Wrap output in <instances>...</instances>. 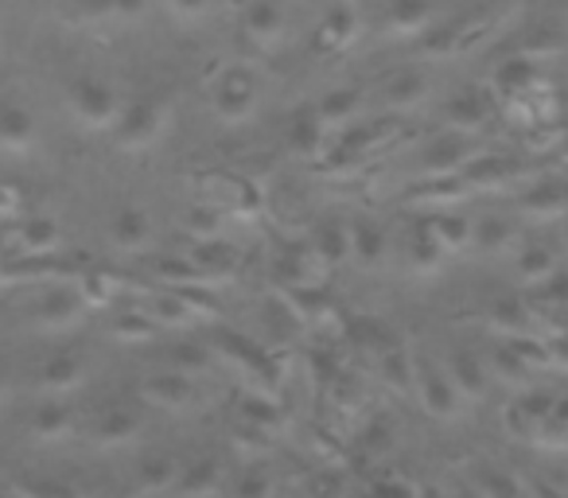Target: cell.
<instances>
[{
	"instance_id": "7c38bea8",
	"label": "cell",
	"mask_w": 568,
	"mask_h": 498,
	"mask_svg": "<svg viewBox=\"0 0 568 498\" xmlns=\"http://www.w3.org/2000/svg\"><path fill=\"white\" fill-rule=\"evenodd\" d=\"M475 242H479V250H503L506 242H510V226L498 218H487L479 222V230H475Z\"/></svg>"
},
{
	"instance_id": "ba28073f",
	"label": "cell",
	"mask_w": 568,
	"mask_h": 498,
	"mask_svg": "<svg viewBox=\"0 0 568 498\" xmlns=\"http://www.w3.org/2000/svg\"><path fill=\"white\" fill-rule=\"evenodd\" d=\"M0 141L9 149H28L32 141V118L24 110H4L0 113Z\"/></svg>"
},
{
	"instance_id": "3957f363",
	"label": "cell",
	"mask_w": 568,
	"mask_h": 498,
	"mask_svg": "<svg viewBox=\"0 0 568 498\" xmlns=\"http://www.w3.org/2000/svg\"><path fill=\"white\" fill-rule=\"evenodd\" d=\"M420 389H425V405L436 413V417H452V413H456L459 389H456V382H452L448 374L425 366V370H420Z\"/></svg>"
},
{
	"instance_id": "5bb4252c",
	"label": "cell",
	"mask_w": 568,
	"mask_h": 498,
	"mask_svg": "<svg viewBox=\"0 0 568 498\" xmlns=\"http://www.w3.org/2000/svg\"><path fill=\"white\" fill-rule=\"evenodd\" d=\"M351 105H355V94H351V90H339V98H332V102L324 105V113L327 118H335V113H347Z\"/></svg>"
},
{
	"instance_id": "e0dca14e",
	"label": "cell",
	"mask_w": 568,
	"mask_h": 498,
	"mask_svg": "<svg viewBox=\"0 0 568 498\" xmlns=\"http://www.w3.org/2000/svg\"><path fill=\"white\" fill-rule=\"evenodd\" d=\"M557 487H565V490H568V475H557Z\"/></svg>"
},
{
	"instance_id": "2e32d148",
	"label": "cell",
	"mask_w": 568,
	"mask_h": 498,
	"mask_svg": "<svg viewBox=\"0 0 568 498\" xmlns=\"http://www.w3.org/2000/svg\"><path fill=\"white\" fill-rule=\"evenodd\" d=\"M113 4H118V9H125V12H141L144 0H113Z\"/></svg>"
},
{
	"instance_id": "8992f818",
	"label": "cell",
	"mask_w": 568,
	"mask_h": 498,
	"mask_svg": "<svg viewBox=\"0 0 568 498\" xmlns=\"http://www.w3.org/2000/svg\"><path fill=\"white\" fill-rule=\"evenodd\" d=\"M552 273H557V257H552V250H545V245H529V250H521V257H518V277L521 281H549Z\"/></svg>"
},
{
	"instance_id": "6da1fadb",
	"label": "cell",
	"mask_w": 568,
	"mask_h": 498,
	"mask_svg": "<svg viewBox=\"0 0 568 498\" xmlns=\"http://www.w3.org/2000/svg\"><path fill=\"white\" fill-rule=\"evenodd\" d=\"M67 102H71V110L79 113V121H87V125H110V121H118V94H113L105 82H94V79L74 82Z\"/></svg>"
},
{
	"instance_id": "277c9868",
	"label": "cell",
	"mask_w": 568,
	"mask_h": 498,
	"mask_svg": "<svg viewBox=\"0 0 568 498\" xmlns=\"http://www.w3.org/2000/svg\"><path fill=\"white\" fill-rule=\"evenodd\" d=\"M156 129H160V110L156 105H133V110H125L121 113V141L125 144H144V141H152L156 136Z\"/></svg>"
},
{
	"instance_id": "30bf717a",
	"label": "cell",
	"mask_w": 568,
	"mask_h": 498,
	"mask_svg": "<svg viewBox=\"0 0 568 498\" xmlns=\"http://www.w3.org/2000/svg\"><path fill=\"white\" fill-rule=\"evenodd\" d=\"M433 234L440 237V245H448V250H459V245L471 237V226H467L464 218H436L433 222Z\"/></svg>"
},
{
	"instance_id": "7a4b0ae2",
	"label": "cell",
	"mask_w": 568,
	"mask_h": 498,
	"mask_svg": "<svg viewBox=\"0 0 568 498\" xmlns=\"http://www.w3.org/2000/svg\"><path fill=\"white\" fill-rule=\"evenodd\" d=\"M214 110L226 121H242L253 110V82L245 74H226L214 90Z\"/></svg>"
},
{
	"instance_id": "9a60e30c",
	"label": "cell",
	"mask_w": 568,
	"mask_h": 498,
	"mask_svg": "<svg viewBox=\"0 0 568 498\" xmlns=\"http://www.w3.org/2000/svg\"><path fill=\"white\" fill-rule=\"evenodd\" d=\"M172 4L183 12V17H199V12L206 9V0H172Z\"/></svg>"
},
{
	"instance_id": "9c48e42d",
	"label": "cell",
	"mask_w": 568,
	"mask_h": 498,
	"mask_svg": "<svg viewBox=\"0 0 568 498\" xmlns=\"http://www.w3.org/2000/svg\"><path fill=\"white\" fill-rule=\"evenodd\" d=\"M568 206V195L560 187H537L534 195L521 203V211L529 214H541V218H552V214H560Z\"/></svg>"
},
{
	"instance_id": "52a82bcc",
	"label": "cell",
	"mask_w": 568,
	"mask_h": 498,
	"mask_svg": "<svg viewBox=\"0 0 568 498\" xmlns=\"http://www.w3.org/2000/svg\"><path fill=\"white\" fill-rule=\"evenodd\" d=\"M245 28H250V35H257V40H273V35L281 32V12H276V4H268V0L250 4V9H245Z\"/></svg>"
},
{
	"instance_id": "4fadbf2b",
	"label": "cell",
	"mask_w": 568,
	"mask_h": 498,
	"mask_svg": "<svg viewBox=\"0 0 568 498\" xmlns=\"http://www.w3.org/2000/svg\"><path fill=\"white\" fill-rule=\"evenodd\" d=\"M144 230H149V226H144L141 214H121V218H118V237H121L125 245H136V242H141Z\"/></svg>"
},
{
	"instance_id": "5b68a950",
	"label": "cell",
	"mask_w": 568,
	"mask_h": 498,
	"mask_svg": "<svg viewBox=\"0 0 568 498\" xmlns=\"http://www.w3.org/2000/svg\"><path fill=\"white\" fill-rule=\"evenodd\" d=\"M452 382H456V389L464 397H483V394H487V374H483V366L475 363L471 355L452 358Z\"/></svg>"
},
{
	"instance_id": "ac0fdd59",
	"label": "cell",
	"mask_w": 568,
	"mask_h": 498,
	"mask_svg": "<svg viewBox=\"0 0 568 498\" xmlns=\"http://www.w3.org/2000/svg\"><path fill=\"white\" fill-rule=\"evenodd\" d=\"M565 237H568V234H565Z\"/></svg>"
},
{
	"instance_id": "8fae6325",
	"label": "cell",
	"mask_w": 568,
	"mask_h": 498,
	"mask_svg": "<svg viewBox=\"0 0 568 498\" xmlns=\"http://www.w3.org/2000/svg\"><path fill=\"white\" fill-rule=\"evenodd\" d=\"M479 487L487 498H521L518 482L510 475H498V471H479Z\"/></svg>"
}]
</instances>
